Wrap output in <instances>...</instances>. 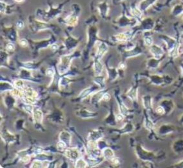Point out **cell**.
Listing matches in <instances>:
<instances>
[{
	"mask_svg": "<svg viewBox=\"0 0 183 168\" xmlns=\"http://www.w3.org/2000/svg\"><path fill=\"white\" fill-rule=\"evenodd\" d=\"M65 154L67 158L72 160H76L77 158H78L79 155L78 150L75 148L68 149L67 150H66Z\"/></svg>",
	"mask_w": 183,
	"mask_h": 168,
	"instance_id": "6da1fadb",
	"label": "cell"
},
{
	"mask_svg": "<svg viewBox=\"0 0 183 168\" xmlns=\"http://www.w3.org/2000/svg\"><path fill=\"white\" fill-rule=\"evenodd\" d=\"M33 119L36 123H41L43 120V112L39 109L33 111Z\"/></svg>",
	"mask_w": 183,
	"mask_h": 168,
	"instance_id": "7a4b0ae2",
	"label": "cell"
},
{
	"mask_svg": "<svg viewBox=\"0 0 183 168\" xmlns=\"http://www.w3.org/2000/svg\"><path fill=\"white\" fill-rule=\"evenodd\" d=\"M103 156L106 158L111 159V158H114V153L113 152V151L110 148H105L103 151Z\"/></svg>",
	"mask_w": 183,
	"mask_h": 168,
	"instance_id": "3957f363",
	"label": "cell"
},
{
	"mask_svg": "<svg viewBox=\"0 0 183 168\" xmlns=\"http://www.w3.org/2000/svg\"><path fill=\"white\" fill-rule=\"evenodd\" d=\"M12 94L14 96L17 97V98H23L25 96V92L24 91H22L21 90H20L19 89L16 88L14 89L12 91Z\"/></svg>",
	"mask_w": 183,
	"mask_h": 168,
	"instance_id": "277c9868",
	"label": "cell"
},
{
	"mask_svg": "<svg viewBox=\"0 0 183 168\" xmlns=\"http://www.w3.org/2000/svg\"><path fill=\"white\" fill-rule=\"evenodd\" d=\"M87 167V162L83 158H78L76 162V167Z\"/></svg>",
	"mask_w": 183,
	"mask_h": 168,
	"instance_id": "5b68a950",
	"label": "cell"
},
{
	"mask_svg": "<svg viewBox=\"0 0 183 168\" xmlns=\"http://www.w3.org/2000/svg\"><path fill=\"white\" fill-rule=\"evenodd\" d=\"M67 147V145L64 141L61 140L59 141V142L57 144V147H58V149L59 151H64Z\"/></svg>",
	"mask_w": 183,
	"mask_h": 168,
	"instance_id": "8992f818",
	"label": "cell"
},
{
	"mask_svg": "<svg viewBox=\"0 0 183 168\" xmlns=\"http://www.w3.org/2000/svg\"><path fill=\"white\" fill-rule=\"evenodd\" d=\"M14 85H15L17 88L21 89V88L23 87L24 83H23V82H22L21 80H16L14 81Z\"/></svg>",
	"mask_w": 183,
	"mask_h": 168,
	"instance_id": "52a82bcc",
	"label": "cell"
},
{
	"mask_svg": "<svg viewBox=\"0 0 183 168\" xmlns=\"http://www.w3.org/2000/svg\"><path fill=\"white\" fill-rule=\"evenodd\" d=\"M42 166H43V162L38 160H36L32 162V164L31 167H43Z\"/></svg>",
	"mask_w": 183,
	"mask_h": 168,
	"instance_id": "ba28073f",
	"label": "cell"
},
{
	"mask_svg": "<svg viewBox=\"0 0 183 168\" xmlns=\"http://www.w3.org/2000/svg\"><path fill=\"white\" fill-rule=\"evenodd\" d=\"M88 146L91 150H95L97 149V144L95 141H90L88 144Z\"/></svg>",
	"mask_w": 183,
	"mask_h": 168,
	"instance_id": "9c48e42d",
	"label": "cell"
},
{
	"mask_svg": "<svg viewBox=\"0 0 183 168\" xmlns=\"http://www.w3.org/2000/svg\"><path fill=\"white\" fill-rule=\"evenodd\" d=\"M156 112H157V113L159 114V115H163L165 112L164 109L162 108V106L157 107V108H156Z\"/></svg>",
	"mask_w": 183,
	"mask_h": 168,
	"instance_id": "30bf717a",
	"label": "cell"
},
{
	"mask_svg": "<svg viewBox=\"0 0 183 168\" xmlns=\"http://www.w3.org/2000/svg\"><path fill=\"white\" fill-rule=\"evenodd\" d=\"M30 158V157L29 155H25L23 156V157L21 158V160L22 162H23V163H27L28 162H29Z\"/></svg>",
	"mask_w": 183,
	"mask_h": 168,
	"instance_id": "8fae6325",
	"label": "cell"
},
{
	"mask_svg": "<svg viewBox=\"0 0 183 168\" xmlns=\"http://www.w3.org/2000/svg\"><path fill=\"white\" fill-rule=\"evenodd\" d=\"M102 99L104 101H106V102H107V101L110 100V94H108V93H106V94H103V96H102Z\"/></svg>",
	"mask_w": 183,
	"mask_h": 168,
	"instance_id": "7c38bea8",
	"label": "cell"
},
{
	"mask_svg": "<svg viewBox=\"0 0 183 168\" xmlns=\"http://www.w3.org/2000/svg\"><path fill=\"white\" fill-rule=\"evenodd\" d=\"M54 74H55V72H54V71L52 69H47V74L48 75V76H54Z\"/></svg>",
	"mask_w": 183,
	"mask_h": 168,
	"instance_id": "4fadbf2b",
	"label": "cell"
},
{
	"mask_svg": "<svg viewBox=\"0 0 183 168\" xmlns=\"http://www.w3.org/2000/svg\"><path fill=\"white\" fill-rule=\"evenodd\" d=\"M19 43H20V45L22 46V47H26V46L28 45L27 42L25 40H24V39L20 40Z\"/></svg>",
	"mask_w": 183,
	"mask_h": 168,
	"instance_id": "5bb4252c",
	"label": "cell"
},
{
	"mask_svg": "<svg viewBox=\"0 0 183 168\" xmlns=\"http://www.w3.org/2000/svg\"><path fill=\"white\" fill-rule=\"evenodd\" d=\"M116 119L118 121H122L124 119V116L122 114H118L116 116Z\"/></svg>",
	"mask_w": 183,
	"mask_h": 168,
	"instance_id": "9a60e30c",
	"label": "cell"
},
{
	"mask_svg": "<svg viewBox=\"0 0 183 168\" xmlns=\"http://www.w3.org/2000/svg\"><path fill=\"white\" fill-rule=\"evenodd\" d=\"M152 40H151V37H147V38H146V43H147V45H148V46H150L151 45V43H152Z\"/></svg>",
	"mask_w": 183,
	"mask_h": 168,
	"instance_id": "2e32d148",
	"label": "cell"
},
{
	"mask_svg": "<svg viewBox=\"0 0 183 168\" xmlns=\"http://www.w3.org/2000/svg\"><path fill=\"white\" fill-rule=\"evenodd\" d=\"M111 161H112L113 164L115 165H118L119 164V160L118 158H111Z\"/></svg>",
	"mask_w": 183,
	"mask_h": 168,
	"instance_id": "e0dca14e",
	"label": "cell"
},
{
	"mask_svg": "<svg viewBox=\"0 0 183 168\" xmlns=\"http://www.w3.org/2000/svg\"><path fill=\"white\" fill-rule=\"evenodd\" d=\"M7 49L8 51H12L14 49V45L12 44V43H9L7 45Z\"/></svg>",
	"mask_w": 183,
	"mask_h": 168,
	"instance_id": "ac0fdd59",
	"label": "cell"
}]
</instances>
